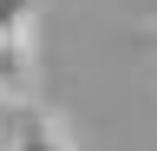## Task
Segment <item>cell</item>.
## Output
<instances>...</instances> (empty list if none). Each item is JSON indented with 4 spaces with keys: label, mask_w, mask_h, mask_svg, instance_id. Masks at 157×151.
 <instances>
[{
    "label": "cell",
    "mask_w": 157,
    "mask_h": 151,
    "mask_svg": "<svg viewBox=\"0 0 157 151\" xmlns=\"http://www.w3.org/2000/svg\"><path fill=\"white\" fill-rule=\"evenodd\" d=\"M0 151H72L66 131H52L46 118H33V112H13L7 131H0Z\"/></svg>",
    "instance_id": "6da1fadb"
},
{
    "label": "cell",
    "mask_w": 157,
    "mask_h": 151,
    "mask_svg": "<svg viewBox=\"0 0 157 151\" xmlns=\"http://www.w3.org/2000/svg\"><path fill=\"white\" fill-rule=\"evenodd\" d=\"M33 85V40H0V99L20 105Z\"/></svg>",
    "instance_id": "7a4b0ae2"
},
{
    "label": "cell",
    "mask_w": 157,
    "mask_h": 151,
    "mask_svg": "<svg viewBox=\"0 0 157 151\" xmlns=\"http://www.w3.org/2000/svg\"><path fill=\"white\" fill-rule=\"evenodd\" d=\"M0 40H33V0H0Z\"/></svg>",
    "instance_id": "3957f363"
}]
</instances>
